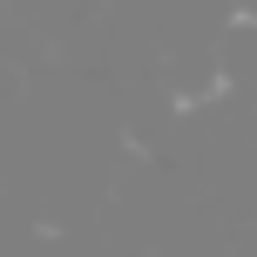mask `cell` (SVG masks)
Instances as JSON below:
<instances>
[{
	"label": "cell",
	"mask_w": 257,
	"mask_h": 257,
	"mask_svg": "<svg viewBox=\"0 0 257 257\" xmlns=\"http://www.w3.org/2000/svg\"><path fill=\"white\" fill-rule=\"evenodd\" d=\"M244 7H250V14H257V0H244Z\"/></svg>",
	"instance_id": "1"
}]
</instances>
